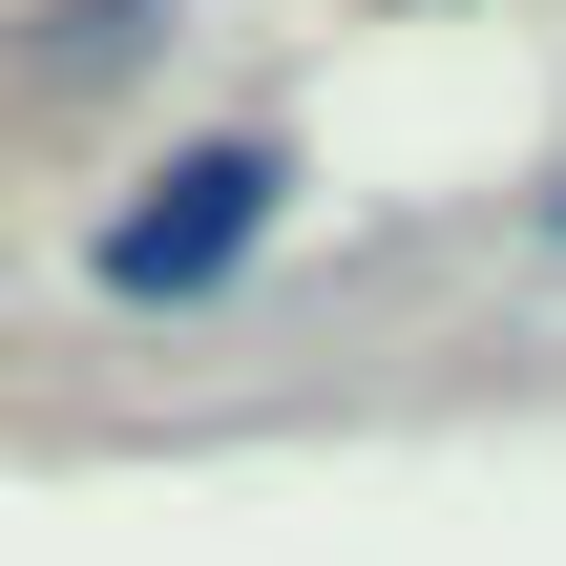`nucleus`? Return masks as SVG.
I'll return each mask as SVG.
<instances>
[{
  "instance_id": "f257e3e1",
  "label": "nucleus",
  "mask_w": 566,
  "mask_h": 566,
  "mask_svg": "<svg viewBox=\"0 0 566 566\" xmlns=\"http://www.w3.org/2000/svg\"><path fill=\"white\" fill-rule=\"evenodd\" d=\"M273 210H294V147H273V126H189V147L84 231V273H105L126 315H189V294H231V273L273 252Z\"/></svg>"
},
{
  "instance_id": "f03ea898",
  "label": "nucleus",
  "mask_w": 566,
  "mask_h": 566,
  "mask_svg": "<svg viewBox=\"0 0 566 566\" xmlns=\"http://www.w3.org/2000/svg\"><path fill=\"white\" fill-rule=\"evenodd\" d=\"M546 231H566V189H546Z\"/></svg>"
}]
</instances>
